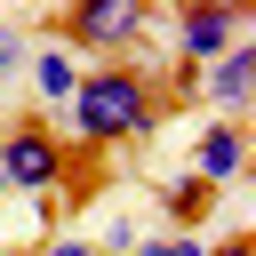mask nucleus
<instances>
[{
    "mask_svg": "<svg viewBox=\"0 0 256 256\" xmlns=\"http://www.w3.org/2000/svg\"><path fill=\"white\" fill-rule=\"evenodd\" d=\"M160 128V80L144 64H88L80 88H72V136L88 152H112V144H144Z\"/></svg>",
    "mask_w": 256,
    "mask_h": 256,
    "instance_id": "1",
    "label": "nucleus"
},
{
    "mask_svg": "<svg viewBox=\"0 0 256 256\" xmlns=\"http://www.w3.org/2000/svg\"><path fill=\"white\" fill-rule=\"evenodd\" d=\"M144 24H152V8L144 0H80V8H64L56 24H48V40L56 48H88V56H104V64H120L136 40H144Z\"/></svg>",
    "mask_w": 256,
    "mask_h": 256,
    "instance_id": "2",
    "label": "nucleus"
},
{
    "mask_svg": "<svg viewBox=\"0 0 256 256\" xmlns=\"http://www.w3.org/2000/svg\"><path fill=\"white\" fill-rule=\"evenodd\" d=\"M0 176H8V192L48 200V192L72 176V152H64V136H56L48 120H8V128H0Z\"/></svg>",
    "mask_w": 256,
    "mask_h": 256,
    "instance_id": "3",
    "label": "nucleus"
},
{
    "mask_svg": "<svg viewBox=\"0 0 256 256\" xmlns=\"http://www.w3.org/2000/svg\"><path fill=\"white\" fill-rule=\"evenodd\" d=\"M232 40H248V16L232 0H184L176 8V64H216Z\"/></svg>",
    "mask_w": 256,
    "mask_h": 256,
    "instance_id": "4",
    "label": "nucleus"
},
{
    "mask_svg": "<svg viewBox=\"0 0 256 256\" xmlns=\"http://www.w3.org/2000/svg\"><path fill=\"white\" fill-rule=\"evenodd\" d=\"M200 88L224 104V120H240V112L256 104V48H248V40H232L216 64H200Z\"/></svg>",
    "mask_w": 256,
    "mask_h": 256,
    "instance_id": "5",
    "label": "nucleus"
},
{
    "mask_svg": "<svg viewBox=\"0 0 256 256\" xmlns=\"http://www.w3.org/2000/svg\"><path fill=\"white\" fill-rule=\"evenodd\" d=\"M240 168H248V128H240V120H208V128H200V144H192V176L224 192Z\"/></svg>",
    "mask_w": 256,
    "mask_h": 256,
    "instance_id": "6",
    "label": "nucleus"
},
{
    "mask_svg": "<svg viewBox=\"0 0 256 256\" xmlns=\"http://www.w3.org/2000/svg\"><path fill=\"white\" fill-rule=\"evenodd\" d=\"M24 72H32L40 104H72V88H80V56H72V48H56V40H40V48L24 56Z\"/></svg>",
    "mask_w": 256,
    "mask_h": 256,
    "instance_id": "7",
    "label": "nucleus"
},
{
    "mask_svg": "<svg viewBox=\"0 0 256 256\" xmlns=\"http://www.w3.org/2000/svg\"><path fill=\"white\" fill-rule=\"evenodd\" d=\"M208 208H216V184H200L192 168L160 184V216H168V232H200V216H208Z\"/></svg>",
    "mask_w": 256,
    "mask_h": 256,
    "instance_id": "8",
    "label": "nucleus"
},
{
    "mask_svg": "<svg viewBox=\"0 0 256 256\" xmlns=\"http://www.w3.org/2000/svg\"><path fill=\"white\" fill-rule=\"evenodd\" d=\"M128 256H208V240L200 232H160V240H136Z\"/></svg>",
    "mask_w": 256,
    "mask_h": 256,
    "instance_id": "9",
    "label": "nucleus"
},
{
    "mask_svg": "<svg viewBox=\"0 0 256 256\" xmlns=\"http://www.w3.org/2000/svg\"><path fill=\"white\" fill-rule=\"evenodd\" d=\"M24 56H32V40L0 24V80H16V72H24Z\"/></svg>",
    "mask_w": 256,
    "mask_h": 256,
    "instance_id": "10",
    "label": "nucleus"
},
{
    "mask_svg": "<svg viewBox=\"0 0 256 256\" xmlns=\"http://www.w3.org/2000/svg\"><path fill=\"white\" fill-rule=\"evenodd\" d=\"M40 256H104V248H96V240H80V232H64V240H48Z\"/></svg>",
    "mask_w": 256,
    "mask_h": 256,
    "instance_id": "11",
    "label": "nucleus"
},
{
    "mask_svg": "<svg viewBox=\"0 0 256 256\" xmlns=\"http://www.w3.org/2000/svg\"><path fill=\"white\" fill-rule=\"evenodd\" d=\"M208 256H256V240H248V232H232V240H216Z\"/></svg>",
    "mask_w": 256,
    "mask_h": 256,
    "instance_id": "12",
    "label": "nucleus"
},
{
    "mask_svg": "<svg viewBox=\"0 0 256 256\" xmlns=\"http://www.w3.org/2000/svg\"><path fill=\"white\" fill-rule=\"evenodd\" d=\"M0 200H8V176H0Z\"/></svg>",
    "mask_w": 256,
    "mask_h": 256,
    "instance_id": "13",
    "label": "nucleus"
}]
</instances>
